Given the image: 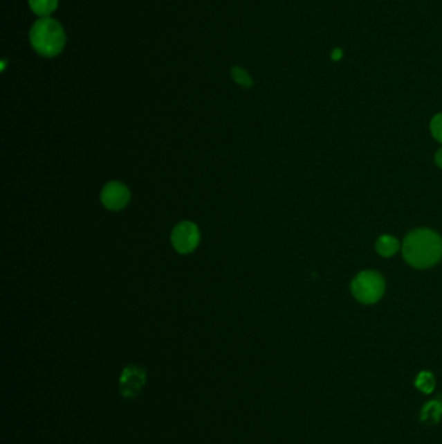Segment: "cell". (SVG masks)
Here are the masks:
<instances>
[{"mask_svg":"<svg viewBox=\"0 0 442 444\" xmlns=\"http://www.w3.org/2000/svg\"><path fill=\"white\" fill-rule=\"evenodd\" d=\"M402 255L414 268L433 267L442 258L441 237L428 229L414 230L403 240Z\"/></svg>","mask_w":442,"mask_h":444,"instance_id":"cell-1","label":"cell"},{"mask_svg":"<svg viewBox=\"0 0 442 444\" xmlns=\"http://www.w3.org/2000/svg\"><path fill=\"white\" fill-rule=\"evenodd\" d=\"M30 42L33 48L39 55L53 57L62 51L66 35L60 22L50 17H42L31 28Z\"/></svg>","mask_w":442,"mask_h":444,"instance_id":"cell-2","label":"cell"},{"mask_svg":"<svg viewBox=\"0 0 442 444\" xmlns=\"http://www.w3.org/2000/svg\"><path fill=\"white\" fill-rule=\"evenodd\" d=\"M385 291V282L379 273L372 270L360 272L351 282L354 298L363 304H374L381 299Z\"/></svg>","mask_w":442,"mask_h":444,"instance_id":"cell-3","label":"cell"},{"mask_svg":"<svg viewBox=\"0 0 442 444\" xmlns=\"http://www.w3.org/2000/svg\"><path fill=\"white\" fill-rule=\"evenodd\" d=\"M147 383V372L139 365H127L120 377V393L125 399H134Z\"/></svg>","mask_w":442,"mask_h":444,"instance_id":"cell-4","label":"cell"},{"mask_svg":"<svg viewBox=\"0 0 442 444\" xmlns=\"http://www.w3.org/2000/svg\"><path fill=\"white\" fill-rule=\"evenodd\" d=\"M200 242V231L194 222L185 221L176 225L172 233V243L179 254L192 252Z\"/></svg>","mask_w":442,"mask_h":444,"instance_id":"cell-5","label":"cell"},{"mask_svg":"<svg viewBox=\"0 0 442 444\" xmlns=\"http://www.w3.org/2000/svg\"><path fill=\"white\" fill-rule=\"evenodd\" d=\"M102 202L111 211H120L130 202V191L120 182H109L102 191Z\"/></svg>","mask_w":442,"mask_h":444,"instance_id":"cell-6","label":"cell"},{"mask_svg":"<svg viewBox=\"0 0 442 444\" xmlns=\"http://www.w3.org/2000/svg\"><path fill=\"white\" fill-rule=\"evenodd\" d=\"M421 421L425 425H437L442 418V400L433 399L424 404L421 409Z\"/></svg>","mask_w":442,"mask_h":444,"instance_id":"cell-7","label":"cell"},{"mask_svg":"<svg viewBox=\"0 0 442 444\" xmlns=\"http://www.w3.org/2000/svg\"><path fill=\"white\" fill-rule=\"evenodd\" d=\"M400 249V242L392 236H381L376 242V251L380 256L392 258Z\"/></svg>","mask_w":442,"mask_h":444,"instance_id":"cell-8","label":"cell"},{"mask_svg":"<svg viewBox=\"0 0 442 444\" xmlns=\"http://www.w3.org/2000/svg\"><path fill=\"white\" fill-rule=\"evenodd\" d=\"M29 4L34 13L42 17H47L57 8L59 0H29Z\"/></svg>","mask_w":442,"mask_h":444,"instance_id":"cell-9","label":"cell"},{"mask_svg":"<svg viewBox=\"0 0 442 444\" xmlns=\"http://www.w3.org/2000/svg\"><path fill=\"white\" fill-rule=\"evenodd\" d=\"M415 387L422 391L423 393L428 395L432 393L436 387V380L431 372H421L415 380Z\"/></svg>","mask_w":442,"mask_h":444,"instance_id":"cell-10","label":"cell"},{"mask_svg":"<svg viewBox=\"0 0 442 444\" xmlns=\"http://www.w3.org/2000/svg\"><path fill=\"white\" fill-rule=\"evenodd\" d=\"M231 74H232L234 81H235L237 85H240V86L246 87V89L250 87V86L253 85V81H252L250 76H249V74H248L243 68H240V66H235V68H232Z\"/></svg>","mask_w":442,"mask_h":444,"instance_id":"cell-11","label":"cell"},{"mask_svg":"<svg viewBox=\"0 0 442 444\" xmlns=\"http://www.w3.org/2000/svg\"><path fill=\"white\" fill-rule=\"evenodd\" d=\"M431 133L437 142L442 143V114L433 117L431 121Z\"/></svg>","mask_w":442,"mask_h":444,"instance_id":"cell-12","label":"cell"},{"mask_svg":"<svg viewBox=\"0 0 442 444\" xmlns=\"http://www.w3.org/2000/svg\"><path fill=\"white\" fill-rule=\"evenodd\" d=\"M434 161L436 164L440 166L442 169V148H440L437 152H436V156H434Z\"/></svg>","mask_w":442,"mask_h":444,"instance_id":"cell-13","label":"cell"}]
</instances>
